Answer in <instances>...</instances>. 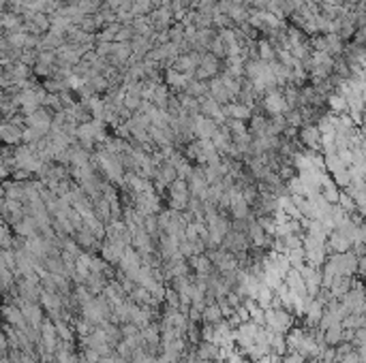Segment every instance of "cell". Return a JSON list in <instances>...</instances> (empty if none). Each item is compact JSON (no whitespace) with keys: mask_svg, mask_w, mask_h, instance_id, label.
<instances>
[{"mask_svg":"<svg viewBox=\"0 0 366 363\" xmlns=\"http://www.w3.org/2000/svg\"><path fill=\"white\" fill-rule=\"evenodd\" d=\"M285 101H283V96L280 94H270L268 98H266V109L268 111H272V113H280V111H285Z\"/></svg>","mask_w":366,"mask_h":363,"instance_id":"obj_5","label":"cell"},{"mask_svg":"<svg viewBox=\"0 0 366 363\" xmlns=\"http://www.w3.org/2000/svg\"><path fill=\"white\" fill-rule=\"evenodd\" d=\"M264 316H266L264 327L270 329L272 334L285 336L287 331L294 327V314L287 312L285 308H266V310H264Z\"/></svg>","mask_w":366,"mask_h":363,"instance_id":"obj_1","label":"cell"},{"mask_svg":"<svg viewBox=\"0 0 366 363\" xmlns=\"http://www.w3.org/2000/svg\"><path fill=\"white\" fill-rule=\"evenodd\" d=\"M202 318L206 320L208 325H216V323H221L223 320V314H221V310H218V304H206V308L202 310Z\"/></svg>","mask_w":366,"mask_h":363,"instance_id":"obj_4","label":"cell"},{"mask_svg":"<svg viewBox=\"0 0 366 363\" xmlns=\"http://www.w3.org/2000/svg\"><path fill=\"white\" fill-rule=\"evenodd\" d=\"M302 139H304L311 148H317V143H319V130L317 128H306V130H302Z\"/></svg>","mask_w":366,"mask_h":363,"instance_id":"obj_6","label":"cell"},{"mask_svg":"<svg viewBox=\"0 0 366 363\" xmlns=\"http://www.w3.org/2000/svg\"><path fill=\"white\" fill-rule=\"evenodd\" d=\"M229 113H232L234 118H238V120H242V118H248V109L246 107H236V105H232L227 109Z\"/></svg>","mask_w":366,"mask_h":363,"instance_id":"obj_7","label":"cell"},{"mask_svg":"<svg viewBox=\"0 0 366 363\" xmlns=\"http://www.w3.org/2000/svg\"><path fill=\"white\" fill-rule=\"evenodd\" d=\"M191 265H193L197 276H210L212 274V261L208 258V254H195V256H191Z\"/></svg>","mask_w":366,"mask_h":363,"instance_id":"obj_2","label":"cell"},{"mask_svg":"<svg viewBox=\"0 0 366 363\" xmlns=\"http://www.w3.org/2000/svg\"><path fill=\"white\" fill-rule=\"evenodd\" d=\"M97 363H116V357H109V355H107V357H101Z\"/></svg>","mask_w":366,"mask_h":363,"instance_id":"obj_8","label":"cell"},{"mask_svg":"<svg viewBox=\"0 0 366 363\" xmlns=\"http://www.w3.org/2000/svg\"><path fill=\"white\" fill-rule=\"evenodd\" d=\"M99 160H101V167H103V171H105L111 180H118L120 175H122V167L118 164V160L114 158V156H105V154H101L99 156Z\"/></svg>","mask_w":366,"mask_h":363,"instance_id":"obj_3","label":"cell"}]
</instances>
